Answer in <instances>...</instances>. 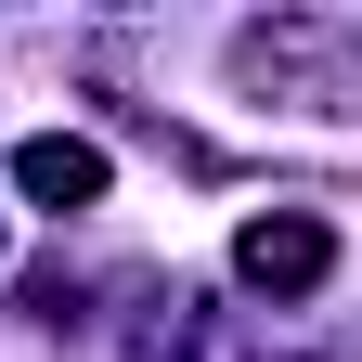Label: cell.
<instances>
[{
  "instance_id": "1",
  "label": "cell",
  "mask_w": 362,
  "mask_h": 362,
  "mask_svg": "<svg viewBox=\"0 0 362 362\" xmlns=\"http://www.w3.org/2000/svg\"><path fill=\"white\" fill-rule=\"evenodd\" d=\"M324 259H337L324 220H246V246H233L246 285H324Z\"/></svg>"
},
{
  "instance_id": "2",
  "label": "cell",
  "mask_w": 362,
  "mask_h": 362,
  "mask_svg": "<svg viewBox=\"0 0 362 362\" xmlns=\"http://www.w3.org/2000/svg\"><path fill=\"white\" fill-rule=\"evenodd\" d=\"M13 181L39 207H90L104 194V143H65V129H39V143H13Z\"/></svg>"
}]
</instances>
